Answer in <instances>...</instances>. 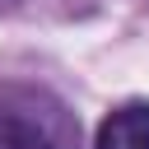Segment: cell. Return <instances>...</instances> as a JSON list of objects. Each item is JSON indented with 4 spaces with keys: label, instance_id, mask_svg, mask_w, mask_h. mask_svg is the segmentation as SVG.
<instances>
[{
    "label": "cell",
    "instance_id": "cell-2",
    "mask_svg": "<svg viewBox=\"0 0 149 149\" xmlns=\"http://www.w3.org/2000/svg\"><path fill=\"white\" fill-rule=\"evenodd\" d=\"M93 149H149V102H144V98L116 102V107L98 121Z\"/></svg>",
    "mask_w": 149,
    "mask_h": 149
},
{
    "label": "cell",
    "instance_id": "cell-1",
    "mask_svg": "<svg viewBox=\"0 0 149 149\" xmlns=\"http://www.w3.org/2000/svg\"><path fill=\"white\" fill-rule=\"evenodd\" d=\"M0 149H74L61 116H33V107H0Z\"/></svg>",
    "mask_w": 149,
    "mask_h": 149
}]
</instances>
